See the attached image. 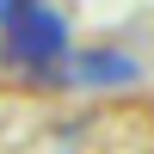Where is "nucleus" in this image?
<instances>
[{
  "mask_svg": "<svg viewBox=\"0 0 154 154\" xmlns=\"http://www.w3.org/2000/svg\"><path fill=\"white\" fill-rule=\"evenodd\" d=\"M6 25V62H19V68H31V74H43V68H56L62 56H68V25H62V12H49V6H19L12 19H0Z\"/></svg>",
  "mask_w": 154,
  "mask_h": 154,
  "instance_id": "1",
  "label": "nucleus"
},
{
  "mask_svg": "<svg viewBox=\"0 0 154 154\" xmlns=\"http://www.w3.org/2000/svg\"><path fill=\"white\" fill-rule=\"evenodd\" d=\"M19 6H31V0H6V6H0V19H12V12H19Z\"/></svg>",
  "mask_w": 154,
  "mask_h": 154,
  "instance_id": "3",
  "label": "nucleus"
},
{
  "mask_svg": "<svg viewBox=\"0 0 154 154\" xmlns=\"http://www.w3.org/2000/svg\"><path fill=\"white\" fill-rule=\"evenodd\" d=\"M62 74H68L74 86H136L142 80V68H136L130 56H117V49H86V56H74Z\"/></svg>",
  "mask_w": 154,
  "mask_h": 154,
  "instance_id": "2",
  "label": "nucleus"
}]
</instances>
